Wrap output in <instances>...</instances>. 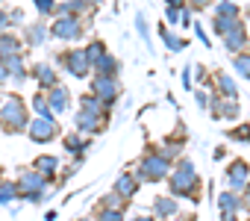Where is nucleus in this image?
I'll list each match as a JSON object with an SVG mask.
<instances>
[{
    "mask_svg": "<svg viewBox=\"0 0 250 221\" xmlns=\"http://www.w3.org/2000/svg\"><path fill=\"white\" fill-rule=\"evenodd\" d=\"M235 139L238 142H250V127H238L235 130Z\"/></svg>",
    "mask_w": 250,
    "mask_h": 221,
    "instance_id": "nucleus-24",
    "label": "nucleus"
},
{
    "mask_svg": "<svg viewBox=\"0 0 250 221\" xmlns=\"http://www.w3.org/2000/svg\"><path fill=\"white\" fill-rule=\"evenodd\" d=\"M91 94L100 100V106L103 109H109L112 103H115V97H118V80L115 77H94V83H91Z\"/></svg>",
    "mask_w": 250,
    "mask_h": 221,
    "instance_id": "nucleus-4",
    "label": "nucleus"
},
{
    "mask_svg": "<svg viewBox=\"0 0 250 221\" xmlns=\"http://www.w3.org/2000/svg\"><path fill=\"white\" fill-rule=\"evenodd\" d=\"M83 53H85V59H88V65L94 68L103 56H106V47H103V42H91L88 47H83Z\"/></svg>",
    "mask_w": 250,
    "mask_h": 221,
    "instance_id": "nucleus-14",
    "label": "nucleus"
},
{
    "mask_svg": "<svg viewBox=\"0 0 250 221\" xmlns=\"http://www.w3.org/2000/svg\"><path fill=\"white\" fill-rule=\"evenodd\" d=\"M9 80V74H6V65H3V59H0V86H3Z\"/></svg>",
    "mask_w": 250,
    "mask_h": 221,
    "instance_id": "nucleus-26",
    "label": "nucleus"
},
{
    "mask_svg": "<svg viewBox=\"0 0 250 221\" xmlns=\"http://www.w3.org/2000/svg\"><path fill=\"white\" fill-rule=\"evenodd\" d=\"M33 109H36V115L39 118H53V112H50V106H47V97L39 91L36 97H33Z\"/></svg>",
    "mask_w": 250,
    "mask_h": 221,
    "instance_id": "nucleus-18",
    "label": "nucleus"
},
{
    "mask_svg": "<svg viewBox=\"0 0 250 221\" xmlns=\"http://www.w3.org/2000/svg\"><path fill=\"white\" fill-rule=\"evenodd\" d=\"M27 130H30L33 142H50L56 136V121L53 118H36V121L27 124Z\"/></svg>",
    "mask_w": 250,
    "mask_h": 221,
    "instance_id": "nucleus-6",
    "label": "nucleus"
},
{
    "mask_svg": "<svg viewBox=\"0 0 250 221\" xmlns=\"http://www.w3.org/2000/svg\"><path fill=\"white\" fill-rule=\"evenodd\" d=\"M85 145H88V139H80V133H77V136H68V139H65V148H68V151H74V154H77V151H83Z\"/></svg>",
    "mask_w": 250,
    "mask_h": 221,
    "instance_id": "nucleus-22",
    "label": "nucleus"
},
{
    "mask_svg": "<svg viewBox=\"0 0 250 221\" xmlns=\"http://www.w3.org/2000/svg\"><path fill=\"white\" fill-rule=\"evenodd\" d=\"M180 6H186V0H168V9H180Z\"/></svg>",
    "mask_w": 250,
    "mask_h": 221,
    "instance_id": "nucleus-28",
    "label": "nucleus"
},
{
    "mask_svg": "<svg viewBox=\"0 0 250 221\" xmlns=\"http://www.w3.org/2000/svg\"><path fill=\"white\" fill-rule=\"evenodd\" d=\"M136 192H139V183H136V177H133V174H124V177L115 183V198H124V200H130Z\"/></svg>",
    "mask_w": 250,
    "mask_h": 221,
    "instance_id": "nucleus-11",
    "label": "nucleus"
},
{
    "mask_svg": "<svg viewBox=\"0 0 250 221\" xmlns=\"http://www.w3.org/2000/svg\"><path fill=\"white\" fill-rule=\"evenodd\" d=\"M153 206H156V215H159V218H168V215H174V212H177V203H174L171 198H156V203H153Z\"/></svg>",
    "mask_w": 250,
    "mask_h": 221,
    "instance_id": "nucleus-17",
    "label": "nucleus"
},
{
    "mask_svg": "<svg viewBox=\"0 0 250 221\" xmlns=\"http://www.w3.org/2000/svg\"><path fill=\"white\" fill-rule=\"evenodd\" d=\"M80 221H91V218H80Z\"/></svg>",
    "mask_w": 250,
    "mask_h": 221,
    "instance_id": "nucleus-32",
    "label": "nucleus"
},
{
    "mask_svg": "<svg viewBox=\"0 0 250 221\" xmlns=\"http://www.w3.org/2000/svg\"><path fill=\"white\" fill-rule=\"evenodd\" d=\"M215 80H218V86H221V94H227V97H232L235 100V86H232V80L221 71V74H215Z\"/></svg>",
    "mask_w": 250,
    "mask_h": 221,
    "instance_id": "nucleus-19",
    "label": "nucleus"
},
{
    "mask_svg": "<svg viewBox=\"0 0 250 221\" xmlns=\"http://www.w3.org/2000/svg\"><path fill=\"white\" fill-rule=\"evenodd\" d=\"M62 62H65V68H68L74 77H85L88 68H91L83 50H68V53H62Z\"/></svg>",
    "mask_w": 250,
    "mask_h": 221,
    "instance_id": "nucleus-7",
    "label": "nucleus"
},
{
    "mask_svg": "<svg viewBox=\"0 0 250 221\" xmlns=\"http://www.w3.org/2000/svg\"><path fill=\"white\" fill-rule=\"evenodd\" d=\"M56 165H59L56 156H39V159H36V171H39L42 177H50V174L56 171Z\"/></svg>",
    "mask_w": 250,
    "mask_h": 221,
    "instance_id": "nucleus-16",
    "label": "nucleus"
},
{
    "mask_svg": "<svg viewBox=\"0 0 250 221\" xmlns=\"http://www.w3.org/2000/svg\"><path fill=\"white\" fill-rule=\"evenodd\" d=\"M50 36H53V39H59V42H74V39H80V36H83V24H80V18H77V15H62V18H56V21H53Z\"/></svg>",
    "mask_w": 250,
    "mask_h": 221,
    "instance_id": "nucleus-3",
    "label": "nucleus"
},
{
    "mask_svg": "<svg viewBox=\"0 0 250 221\" xmlns=\"http://www.w3.org/2000/svg\"><path fill=\"white\" fill-rule=\"evenodd\" d=\"M36 9H39L42 15H50V12L56 9V0H36Z\"/></svg>",
    "mask_w": 250,
    "mask_h": 221,
    "instance_id": "nucleus-23",
    "label": "nucleus"
},
{
    "mask_svg": "<svg viewBox=\"0 0 250 221\" xmlns=\"http://www.w3.org/2000/svg\"><path fill=\"white\" fill-rule=\"evenodd\" d=\"M21 53V42L15 36H0V59H9Z\"/></svg>",
    "mask_w": 250,
    "mask_h": 221,
    "instance_id": "nucleus-13",
    "label": "nucleus"
},
{
    "mask_svg": "<svg viewBox=\"0 0 250 221\" xmlns=\"http://www.w3.org/2000/svg\"><path fill=\"white\" fill-rule=\"evenodd\" d=\"M244 203H247V209H250V180H247V192H244Z\"/></svg>",
    "mask_w": 250,
    "mask_h": 221,
    "instance_id": "nucleus-29",
    "label": "nucleus"
},
{
    "mask_svg": "<svg viewBox=\"0 0 250 221\" xmlns=\"http://www.w3.org/2000/svg\"><path fill=\"white\" fill-rule=\"evenodd\" d=\"M218 203H221V212H235V209H238V198H235L232 192H224V195L218 198Z\"/></svg>",
    "mask_w": 250,
    "mask_h": 221,
    "instance_id": "nucleus-20",
    "label": "nucleus"
},
{
    "mask_svg": "<svg viewBox=\"0 0 250 221\" xmlns=\"http://www.w3.org/2000/svg\"><path fill=\"white\" fill-rule=\"evenodd\" d=\"M224 221H235V215H229V212H224Z\"/></svg>",
    "mask_w": 250,
    "mask_h": 221,
    "instance_id": "nucleus-30",
    "label": "nucleus"
},
{
    "mask_svg": "<svg viewBox=\"0 0 250 221\" xmlns=\"http://www.w3.org/2000/svg\"><path fill=\"white\" fill-rule=\"evenodd\" d=\"M235 71L250 80V53H238V56H235Z\"/></svg>",
    "mask_w": 250,
    "mask_h": 221,
    "instance_id": "nucleus-21",
    "label": "nucleus"
},
{
    "mask_svg": "<svg viewBox=\"0 0 250 221\" xmlns=\"http://www.w3.org/2000/svg\"><path fill=\"white\" fill-rule=\"evenodd\" d=\"M136 221H153V218H150V215H142V218H136Z\"/></svg>",
    "mask_w": 250,
    "mask_h": 221,
    "instance_id": "nucleus-31",
    "label": "nucleus"
},
{
    "mask_svg": "<svg viewBox=\"0 0 250 221\" xmlns=\"http://www.w3.org/2000/svg\"><path fill=\"white\" fill-rule=\"evenodd\" d=\"M188 3H191V6H194V9H206V6H209V3H212V0H188Z\"/></svg>",
    "mask_w": 250,
    "mask_h": 221,
    "instance_id": "nucleus-25",
    "label": "nucleus"
},
{
    "mask_svg": "<svg viewBox=\"0 0 250 221\" xmlns=\"http://www.w3.org/2000/svg\"><path fill=\"white\" fill-rule=\"evenodd\" d=\"M33 74H36V80L42 83V88H53V86H56V71H53L50 65L39 62V65L33 68Z\"/></svg>",
    "mask_w": 250,
    "mask_h": 221,
    "instance_id": "nucleus-12",
    "label": "nucleus"
},
{
    "mask_svg": "<svg viewBox=\"0 0 250 221\" xmlns=\"http://www.w3.org/2000/svg\"><path fill=\"white\" fill-rule=\"evenodd\" d=\"M30 124L27 118V106L18 94H6L3 97V106H0V127L9 130V133H18Z\"/></svg>",
    "mask_w": 250,
    "mask_h": 221,
    "instance_id": "nucleus-1",
    "label": "nucleus"
},
{
    "mask_svg": "<svg viewBox=\"0 0 250 221\" xmlns=\"http://www.w3.org/2000/svg\"><path fill=\"white\" fill-rule=\"evenodd\" d=\"M224 39H227V50H229V53H241V50L247 47V30H244V24L238 21Z\"/></svg>",
    "mask_w": 250,
    "mask_h": 221,
    "instance_id": "nucleus-10",
    "label": "nucleus"
},
{
    "mask_svg": "<svg viewBox=\"0 0 250 221\" xmlns=\"http://www.w3.org/2000/svg\"><path fill=\"white\" fill-rule=\"evenodd\" d=\"M168 174V159L165 156H145L139 171H136V180H162Z\"/></svg>",
    "mask_w": 250,
    "mask_h": 221,
    "instance_id": "nucleus-5",
    "label": "nucleus"
},
{
    "mask_svg": "<svg viewBox=\"0 0 250 221\" xmlns=\"http://www.w3.org/2000/svg\"><path fill=\"white\" fill-rule=\"evenodd\" d=\"M6 27H9V15H6V12H0V33H3Z\"/></svg>",
    "mask_w": 250,
    "mask_h": 221,
    "instance_id": "nucleus-27",
    "label": "nucleus"
},
{
    "mask_svg": "<svg viewBox=\"0 0 250 221\" xmlns=\"http://www.w3.org/2000/svg\"><path fill=\"white\" fill-rule=\"evenodd\" d=\"M227 180H229V189H244L247 180H250V168H247V162L235 159V162L227 168Z\"/></svg>",
    "mask_w": 250,
    "mask_h": 221,
    "instance_id": "nucleus-8",
    "label": "nucleus"
},
{
    "mask_svg": "<svg viewBox=\"0 0 250 221\" xmlns=\"http://www.w3.org/2000/svg\"><path fill=\"white\" fill-rule=\"evenodd\" d=\"M27 42L30 44H42L44 42V36H47V27H44V21H39V24H33V27H27Z\"/></svg>",
    "mask_w": 250,
    "mask_h": 221,
    "instance_id": "nucleus-15",
    "label": "nucleus"
},
{
    "mask_svg": "<svg viewBox=\"0 0 250 221\" xmlns=\"http://www.w3.org/2000/svg\"><path fill=\"white\" fill-rule=\"evenodd\" d=\"M47 106H50V112H65L68 109V103H71V94H68V88H62L59 83L53 86V88H47Z\"/></svg>",
    "mask_w": 250,
    "mask_h": 221,
    "instance_id": "nucleus-9",
    "label": "nucleus"
},
{
    "mask_svg": "<svg viewBox=\"0 0 250 221\" xmlns=\"http://www.w3.org/2000/svg\"><path fill=\"white\" fill-rule=\"evenodd\" d=\"M197 189V174H194V165L188 159H180L177 171L171 174V192L174 195H194Z\"/></svg>",
    "mask_w": 250,
    "mask_h": 221,
    "instance_id": "nucleus-2",
    "label": "nucleus"
}]
</instances>
